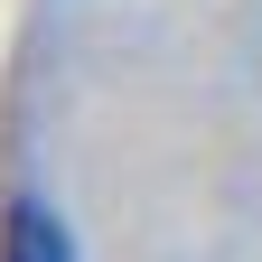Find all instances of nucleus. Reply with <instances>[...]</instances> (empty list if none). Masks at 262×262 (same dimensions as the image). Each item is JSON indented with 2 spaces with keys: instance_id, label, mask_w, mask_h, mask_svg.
Masks as SVG:
<instances>
[{
  "instance_id": "f257e3e1",
  "label": "nucleus",
  "mask_w": 262,
  "mask_h": 262,
  "mask_svg": "<svg viewBox=\"0 0 262 262\" xmlns=\"http://www.w3.org/2000/svg\"><path fill=\"white\" fill-rule=\"evenodd\" d=\"M0 262H75V244H66V225L38 206V196H19L10 225H0Z\"/></svg>"
}]
</instances>
